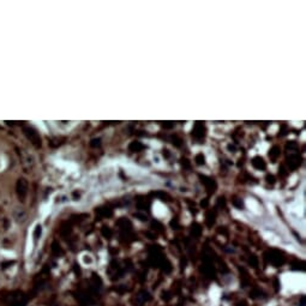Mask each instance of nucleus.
I'll use <instances>...</instances> for the list:
<instances>
[{
  "label": "nucleus",
  "instance_id": "f257e3e1",
  "mask_svg": "<svg viewBox=\"0 0 306 306\" xmlns=\"http://www.w3.org/2000/svg\"><path fill=\"white\" fill-rule=\"evenodd\" d=\"M150 300H151V295L149 294V292L142 289V290L136 295V298L132 300V301H133V306H143L145 303H148V301H150Z\"/></svg>",
  "mask_w": 306,
  "mask_h": 306
},
{
  "label": "nucleus",
  "instance_id": "f03ea898",
  "mask_svg": "<svg viewBox=\"0 0 306 306\" xmlns=\"http://www.w3.org/2000/svg\"><path fill=\"white\" fill-rule=\"evenodd\" d=\"M250 297H251L252 299H261V298H263L264 295H263V292H262L261 289L253 288L251 292H250Z\"/></svg>",
  "mask_w": 306,
  "mask_h": 306
},
{
  "label": "nucleus",
  "instance_id": "7ed1b4c3",
  "mask_svg": "<svg viewBox=\"0 0 306 306\" xmlns=\"http://www.w3.org/2000/svg\"><path fill=\"white\" fill-rule=\"evenodd\" d=\"M161 299L162 300H164V301H169L172 299V295H171V293L169 292H162L161 293Z\"/></svg>",
  "mask_w": 306,
  "mask_h": 306
},
{
  "label": "nucleus",
  "instance_id": "20e7f679",
  "mask_svg": "<svg viewBox=\"0 0 306 306\" xmlns=\"http://www.w3.org/2000/svg\"><path fill=\"white\" fill-rule=\"evenodd\" d=\"M115 290H117L118 293H120V294H123V293H124V292H126V290H127V288H125V287L115 288Z\"/></svg>",
  "mask_w": 306,
  "mask_h": 306
},
{
  "label": "nucleus",
  "instance_id": "39448f33",
  "mask_svg": "<svg viewBox=\"0 0 306 306\" xmlns=\"http://www.w3.org/2000/svg\"><path fill=\"white\" fill-rule=\"evenodd\" d=\"M250 263H252V265L256 268L257 267V259L254 258V256H252V259H250Z\"/></svg>",
  "mask_w": 306,
  "mask_h": 306
},
{
  "label": "nucleus",
  "instance_id": "423d86ee",
  "mask_svg": "<svg viewBox=\"0 0 306 306\" xmlns=\"http://www.w3.org/2000/svg\"><path fill=\"white\" fill-rule=\"evenodd\" d=\"M299 306H305V295H301V298H300V305Z\"/></svg>",
  "mask_w": 306,
  "mask_h": 306
},
{
  "label": "nucleus",
  "instance_id": "0eeeda50",
  "mask_svg": "<svg viewBox=\"0 0 306 306\" xmlns=\"http://www.w3.org/2000/svg\"><path fill=\"white\" fill-rule=\"evenodd\" d=\"M235 306H247V304H246V301H245V300H241V301L236 303V305Z\"/></svg>",
  "mask_w": 306,
  "mask_h": 306
}]
</instances>
